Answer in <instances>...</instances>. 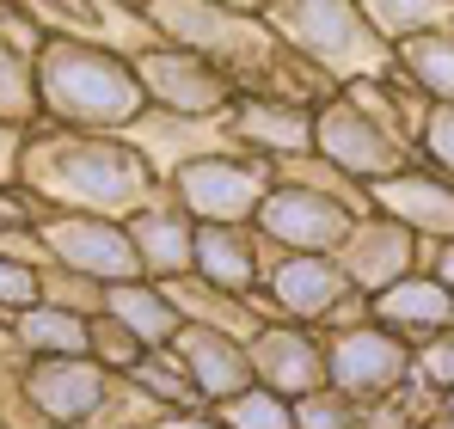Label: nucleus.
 I'll list each match as a JSON object with an SVG mask.
<instances>
[{
  "label": "nucleus",
  "mask_w": 454,
  "mask_h": 429,
  "mask_svg": "<svg viewBox=\"0 0 454 429\" xmlns=\"http://www.w3.org/2000/svg\"><path fill=\"white\" fill-rule=\"evenodd\" d=\"M43 246L62 270H74L86 283H105V288L142 283V258H136L123 221H111V214H50Z\"/></svg>",
  "instance_id": "nucleus-3"
},
{
  "label": "nucleus",
  "mask_w": 454,
  "mask_h": 429,
  "mask_svg": "<svg viewBox=\"0 0 454 429\" xmlns=\"http://www.w3.org/2000/svg\"><path fill=\"white\" fill-rule=\"evenodd\" d=\"M37 178L56 197L86 203L80 214H92V209L136 214L142 184H148V166H142V153H129V147H117V142H56L37 153Z\"/></svg>",
  "instance_id": "nucleus-2"
},
{
  "label": "nucleus",
  "mask_w": 454,
  "mask_h": 429,
  "mask_svg": "<svg viewBox=\"0 0 454 429\" xmlns=\"http://www.w3.org/2000/svg\"><path fill=\"white\" fill-rule=\"evenodd\" d=\"M12 172H19V129H6V123H0V184H6Z\"/></svg>",
  "instance_id": "nucleus-23"
},
{
  "label": "nucleus",
  "mask_w": 454,
  "mask_h": 429,
  "mask_svg": "<svg viewBox=\"0 0 454 429\" xmlns=\"http://www.w3.org/2000/svg\"><path fill=\"white\" fill-rule=\"evenodd\" d=\"M258 214H264L270 239H283V246H319V239L344 233V214L332 209L325 197H307V191H283V197H270Z\"/></svg>",
  "instance_id": "nucleus-11"
},
{
  "label": "nucleus",
  "mask_w": 454,
  "mask_h": 429,
  "mask_svg": "<svg viewBox=\"0 0 454 429\" xmlns=\"http://www.w3.org/2000/svg\"><path fill=\"white\" fill-rule=\"evenodd\" d=\"M178 362L191 374V393H203V399H239L252 386V362L209 325H178Z\"/></svg>",
  "instance_id": "nucleus-7"
},
{
  "label": "nucleus",
  "mask_w": 454,
  "mask_h": 429,
  "mask_svg": "<svg viewBox=\"0 0 454 429\" xmlns=\"http://www.w3.org/2000/svg\"><path fill=\"white\" fill-rule=\"evenodd\" d=\"M222 429H289V411L264 393H239V399H227Z\"/></svg>",
  "instance_id": "nucleus-19"
},
{
  "label": "nucleus",
  "mask_w": 454,
  "mask_h": 429,
  "mask_svg": "<svg viewBox=\"0 0 454 429\" xmlns=\"http://www.w3.org/2000/svg\"><path fill=\"white\" fill-rule=\"evenodd\" d=\"M105 393H111V380H105V368H98L92 356L25 362V374H19V399H25L43 424H56V429L92 424V417L105 411Z\"/></svg>",
  "instance_id": "nucleus-4"
},
{
  "label": "nucleus",
  "mask_w": 454,
  "mask_h": 429,
  "mask_svg": "<svg viewBox=\"0 0 454 429\" xmlns=\"http://www.w3.org/2000/svg\"><path fill=\"white\" fill-rule=\"evenodd\" d=\"M31 111H37V80H31V56H25V43L0 37V123H6V129H19V123H25Z\"/></svg>",
  "instance_id": "nucleus-15"
},
{
  "label": "nucleus",
  "mask_w": 454,
  "mask_h": 429,
  "mask_svg": "<svg viewBox=\"0 0 454 429\" xmlns=\"http://www.w3.org/2000/svg\"><path fill=\"white\" fill-rule=\"evenodd\" d=\"M436 153H449V160H454V117L436 123Z\"/></svg>",
  "instance_id": "nucleus-25"
},
{
  "label": "nucleus",
  "mask_w": 454,
  "mask_h": 429,
  "mask_svg": "<svg viewBox=\"0 0 454 429\" xmlns=\"http://www.w3.org/2000/svg\"><path fill=\"white\" fill-rule=\"evenodd\" d=\"M37 80V105H50V117L74 123V129H117L129 117H142V86L136 68L117 50L80 43V37H43L31 56Z\"/></svg>",
  "instance_id": "nucleus-1"
},
{
  "label": "nucleus",
  "mask_w": 454,
  "mask_h": 429,
  "mask_svg": "<svg viewBox=\"0 0 454 429\" xmlns=\"http://www.w3.org/2000/svg\"><path fill=\"white\" fill-rule=\"evenodd\" d=\"M136 380L148 386L153 399H166V405H191L197 393H191V380L178 374V368H166V356H148L142 368H136Z\"/></svg>",
  "instance_id": "nucleus-21"
},
{
  "label": "nucleus",
  "mask_w": 454,
  "mask_h": 429,
  "mask_svg": "<svg viewBox=\"0 0 454 429\" xmlns=\"http://www.w3.org/2000/svg\"><path fill=\"white\" fill-rule=\"evenodd\" d=\"M43 307V270L37 264H19L12 252H0V313H31Z\"/></svg>",
  "instance_id": "nucleus-17"
},
{
  "label": "nucleus",
  "mask_w": 454,
  "mask_h": 429,
  "mask_svg": "<svg viewBox=\"0 0 454 429\" xmlns=\"http://www.w3.org/2000/svg\"><path fill=\"white\" fill-rule=\"evenodd\" d=\"M12 344L31 362H74L92 356V319H80L68 307H31L12 319Z\"/></svg>",
  "instance_id": "nucleus-8"
},
{
  "label": "nucleus",
  "mask_w": 454,
  "mask_h": 429,
  "mask_svg": "<svg viewBox=\"0 0 454 429\" xmlns=\"http://www.w3.org/2000/svg\"><path fill=\"white\" fill-rule=\"evenodd\" d=\"M129 68H136L142 98H160L166 111L197 117V111H215V105H222V80L203 62V50H148V56L129 62Z\"/></svg>",
  "instance_id": "nucleus-6"
},
{
  "label": "nucleus",
  "mask_w": 454,
  "mask_h": 429,
  "mask_svg": "<svg viewBox=\"0 0 454 429\" xmlns=\"http://www.w3.org/2000/svg\"><path fill=\"white\" fill-rule=\"evenodd\" d=\"M380 307L399 313V319H442V313H449V294L436 283H405V288H393Z\"/></svg>",
  "instance_id": "nucleus-20"
},
{
  "label": "nucleus",
  "mask_w": 454,
  "mask_h": 429,
  "mask_svg": "<svg viewBox=\"0 0 454 429\" xmlns=\"http://www.w3.org/2000/svg\"><path fill=\"white\" fill-rule=\"evenodd\" d=\"M123 233H129V246L142 258V277H166V270L178 277V270H191V227L172 209H136L123 221Z\"/></svg>",
  "instance_id": "nucleus-10"
},
{
  "label": "nucleus",
  "mask_w": 454,
  "mask_h": 429,
  "mask_svg": "<svg viewBox=\"0 0 454 429\" xmlns=\"http://www.w3.org/2000/svg\"><path fill=\"white\" fill-rule=\"evenodd\" d=\"M105 319H117L142 350H160V344H172L178 338V307L160 294L153 283H117V288H105Z\"/></svg>",
  "instance_id": "nucleus-9"
},
{
  "label": "nucleus",
  "mask_w": 454,
  "mask_h": 429,
  "mask_svg": "<svg viewBox=\"0 0 454 429\" xmlns=\"http://www.w3.org/2000/svg\"><path fill=\"white\" fill-rule=\"evenodd\" d=\"M160 429H222V424H215V417H191V411H184V417H166Z\"/></svg>",
  "instance_id": "nucleus-24"
},
{
  "label": "nucleus",
  "mask_w": 454,
  "mask_h": 429,
  "mask_svg": "<svg viewBox=\"0 0 454 429\" xmlns=\"http://www.w3.org/2000/svg\"><path fill=\"white\" fill-rule=\"evenodd\" d=\"M184 209L203 214V227H233L239 214L258 203V166L246 160H222V153H203V160H184L172 172Z\"/></svg>",
  "instance_id": "nucleus-5"
},
{
  "label": "nucleus",
  "mask_w": 454,
  "mask_h": 429,
  "mask_svg": "<svg viewBox=\"0 0 454 429\" xmlns=\"http://www.w3.org/2000/svg\"><path fill=\"white\" fill-rule=\"evenodd\" d=\"M270 288H277V300L289 307V313H319V307H332V294H338V277L307 252V258H289V264H277L270 270Z\"/></svg>",
  "instance_id": "nucleus-14"
},
{
  "label": "nucleus",
  "mask_w": 454,
  "mask_h": 429,
  "mask_svg": "<svg viewBox=\"0 0 454 429\" xmlns=\"http://www.w3.org/2000/svg\"><path fill=\"white\" fill-rule=\"evenodd\" d=\"M393 374H399V344L380 338V332H369V338L356 332L332 350V380H344V386H380Z\"/></svg>",
  "instance_id": "nucleus-13"
},
{
  "label": "nucleus",
  "mask_w": 454,
  "mask_h": 429,
  "mask_svg": "<svg viewBox=\"0 0 454 429\" xmlns=\"http://www.w3.org/2000/svg\"><path fill=\"white\" fill-rule=\"evenodd\" d=\"M325 142H332V153H338L344 166H363V172H369V166H387L380 136H375V129H363L356 117H338V123L325 129Z\"/></svg>",
  "instance_id": "nucleus-18"
},
{
  "label": "nucleus",
  "mask_w": 454,
  "mask_h": 429,
  "mask_svg": "<svg viewBox=\"0 0 454 429\" xmlns=\"http://www.w3.org/2000/svg\"><path fill=\"white\" fill-rule=\"evenodd\" d=\"M258 368H264V380H277V386H301V380H313L319 362L307 356V344L295 332H270V338L258 344Z\"/></svg>",
  "instance_id": "nucleus-16"
},
{
  "label": "nucleus",
  "mask_w": 454,
  "mask_h": 429,
  "mask_svg": "<svg viewBox=\"0 0 454 429\" xmlns=\"http://www.w3.org/2000/svg\"><path fill=\"white\" fill-rule=\"evenodd\" d=\"M411 68H424V80H430L436 92H449V98H454V43H442V37L411 43Z\"/></svg>",
  "instance_id": "nucleus-22"
},
{
  "label": "nucleus",
  "mask_w": 454,
  "mask_h": 429,
  "mask_svg": "<svg viewBox=\"0 0 454 429\" xmlns=\"http://www.w3.org/2000/svg\"><path fill=\"white\" fill-rule=\"evenodd\" d=\"M191 270L215 288H246L252 283V252L233 227H191Z\"/></svg>",
  "instance_id": "nucleus-12"
}]
</instances>
